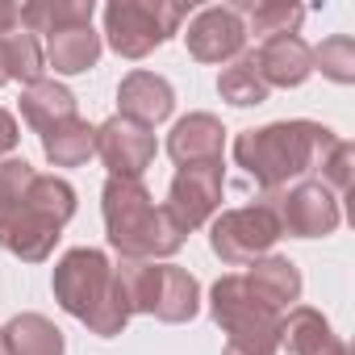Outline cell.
<instances>
[{
  "instance_id": "cell-10",
  "label": "cell",
  "mask_w": 355,
  "mask_h": 355,
  "mask_svg": "<svg viewBox=\"0 0 355 355\" xmlns=\"http://www.w3.org/2000/svg\"><path fill=\"white\" fill-rule=\"evenodd\" d=\"M155 134L125 117H109L96 130V155L117 180H142V171L155 163Z\"/></svg>"
},
{
  "instance_id": "cell-7",
  "label": "cell",
  "mask_w": 355,
  "mask_h": 355,
  "mask_svg": "<svg viewBox=\"0 0 355 355\" xmlns=\"http://www.w3.org/2000/svg\"><path fill=\"white\" fill-rule=\"evenodd\" d=\"M280 222L272 214V205H243V209H226L222 218H214L209 230V247L222 263L230 268H251L255 259H263L276 243H280Z\"/></svg>"
},
{
  "instance_id": "cell-24",
  "label": "cell",
  "mask_w": 355,
  "mask_h": 355,
  "mask_svg": "<svg viewBox=\"0 0 355 355\" xmlns=\"http://www.w3.org/2000/svg\"><path fill=\"white\" fill-rule=\"evenodd\" d=\"M234 13L243 17L247 34H263V38L297 34L301 21H305V9L301 5H284V0H239Z\"/></svg>"
},
{
  "instance_id": "cell-23",
  "label": "cell",
  "mask_w": 355,
  "mask_h": 355,
  "mask_svg": "<svg viewBox=\"0 0 355 355\" xmlns=\"http://www.w3.org/2000/svg\"><path fill=\"white\" fill-rule=\"evenodd\" d=\"M42 67H46V55H42L34 34L17 30L9 38H0V88H5L9 80H21L30 88V84L42 80Z\"/></svg>"
},
{
  "instance_id": "cell-30",
  "label": "cell",
  "mask_w": 355,
  "mask_h": 355,
  "mask_svg": "<svg viewBox=\"0 0 355 355\" xmlns=\"http://www.w3.org/2000/svg\"><path fill=\"white\" fill-rule=\"evenodd\" d=\"M222 355H243V351H230V347H226V351H222Z\"/></svg>"
},
{
  "instance_id": "cell-26",
  "label": "cell",
  "mask_w": 355,
  "mask_h": 355,
  "mask_svg": "<svg viewBox=\"0 0 355 355\" xmlns=\"http://www.w3.org/2000/svg\"><path fill=\"white\" fill-rule=\"evenodd\" d=\"M313 71H322V76L334 80V84H355V42H351L347 34L326 38V42L313 51Z\"/></svg>"
},
{
  "instance_id": "cell-19",
  "label": "cell",
  "mask_w": 355,
  "mask_h": 355,
  "mask_svg": "<svg viewBox=\"0 0 355 355\" xmlns=\"http://www.w3.org/2000/svg\"><path fill=\"white\" fill-rule=\"evenodd\" d=\"M0 338H5L9 355H63V330L42 318V313H17L9 326H0Z\"/></svg>"
},
{
  "instance_id": "cell-17",
  "label": "cell",
  "mask_w": 355,
  "mask_h": 355,
  "mask_svg": "<svg viewBox=\"0 0 355 355\" xmlns=\"http://www.w3.org/2000/svg\"><path fill=\"white\" fill-rule=\"evenodd\" d=\"M243 276H247V284H251L272 309H280V313L301 301V272H297V263L284 259V255H263V259H255Z\"/></svg>"
},
{
  "instance_id": "cell-18",
  "label": "cell",
  "mask_w": 355,
  "mask_h": 355,
  "mask_svg": "<svg viewBox=\"0 0 355 355\" xmlns=\"http://www.w3.org/2000/svg\"><path fill=\"white\" fill-rule=\"evenodd\" d=\"M46 63L59 71V76H80V71H92L96 59H101V34L92 26H76V30H59L46 38Z\"/></svg>"
},
{
  "instance_id": "cell-13",
  "label": "cell",
  "mask_w": 355,
  "mask_h": 355,
  "mask_svg": "<svg viewBox=\"0 0 355 355\" xmlns=\"http://www.w3.org/2000/svg\"><path fill=\"white\" fill-rule=\"evenodd\" d=\"M255 67L268 88H301L313 76V51L301 34H276L255 51Z\"/></svg>"
},
{
  "instance_id": "cell-25",
  "label": "cell",
  "mask_w": 355,
  "mask_h": 355,
  "mask_svg": "<svg viewBox=\"0 0 355 355\" xmlns=\"http://www.w3.org/2000/svg\"><path fill=\"white\" fill-rule=\"evenodd\" d=\"M218 92H222L226 105H234V109H251V105H263L272 88L263 84V76H259V67H255V55H239L230 67H222V76H218Z\"/></svg>"
},
{
  "instance_id": "cell-16",
  "label": "cell",
  "mask_w": 355,
  "mask_h": 355,
  "mask_svg": "<svg viewBox=\"0 0 355 355\" xmlns=\"http://www.w3.org/2000/svg\"><path fill=\"white\" fill-rule=\"evenodd\" d=\"M201 309V284L193 272L175 268V263H159V284H155V305H150V318L167 322V326H180V322H193Z\"/></svg>"
},
{
  "instance_id": "cell-27",
  "label": "cell",
  "mask_w": 355,
  "mask_h": 355,
  "mask_svg": "<svg viewBox=\"0 0 355 355\" xmlns=\"http://www.w3.org/2000/svg\"><path fill=\"white\" fill-rule=\"evenodd\" d=\"M351 167H355V146H351L347 138H334V142H330V150L318 159V167H313V171L322 175L318 184H326V189L338 197V193H347V189H351Z\"/></svg>"
},
{
  "instance_id": "cell-5",
  "label": "cell",
  "mask_w": 355,
  "mask_h": 355,
  "mask_svg": "<svg viewBox=\"0 0 355 355\" xmlns=\"http://www.w3.org/2000/svg\"><path fill=\"white\" fill-rule=\"evenodd\" d=\"M209 313L222 326L230 351H243V355H276L280 351V322H284V313L272 309L247 284L243 272L239 276H222L209 288Z\"/></svg>"
},
{
  "instance_id": "cell-11",
  "label": "cell",
  "mask_w": 355,
  "mask_h": 355,
  "mask_svg": "<svg viewBox=\"0 0 355 355\" xmlns=\"http://www.w3.org/2000/svg\"><path fill=\"white\" fill-rule=\"evenodd\" d=\"M184 42L197 63H230L247 46V26L234 13V5H209L189 21Z\"/></svg>"
},
{
  "instance_id": "cell-8",
  "label": "cell",
  "mask_w": 355,
  "mask_h": 355,
  "mask_svg": "<svg viewBox=\"0 0 355 355\" xmlns=\"http://www.w3.org/2000/svg\"><path fill=\"white\" fill-rule=\"evenodd\" d=\"M263 205H272V214L280 222V234H293V239H326L343 222L338 197L318 180H301L293 189L268 193Z\"/></svg>"
},
{
  "instance_id": "cell-28",
  "label": "cell",
  "mask_w": 355,
  "mask_h": 355,
  "mask_svg": "<svg viewBox=\"0 0 355 355\" xmlns=\"http://www.w3.org/2000/svg\"><path fill=\"white\" fill-rule=\"evenodd\" d=\"M21 142V134H17V117L5 109V105H0V159H5V155H13V146Z\"/></svg>"
},
{
  "instance_id": "cell-14",
  "label": "cell",
  "mask_w": 355,
  "mask_h": 355,
  "mask_svg": "<svg viewBox=\"0 0 355 355\" xmlns=\"http://www.w3.org/2000/svg\"><path fill=\"white\" fill-rule=\"evenodd\" d=\"M222 142H226V130L214 113H189L171 125L167 134V155L175 163H214L222 159Z\"/></svg>"
},
{
  "instance_id": "cell-20",
  "label": "cell",
  "mask_w": 355,
  "mask_h": 355,
  "mask_svg": "<svg viewBox=\"0 0 355 355\" xmlns=\"http://www.w3.org/2000/svg\"><path fill=\"white\" fill-rule=\"evenodd\" d=\"M21 117L38 134H46V130L76 117V96H71V88H63L55 80H38V84L21 88Z\"/></svg>"
},
{
  "instance_id": "cell-9",
  "label": "cell",
  "mask_w": 355,
  "mask_h": 355,
  "mask_svg": "<svg viewBox=\"0 0 355 355\" xmlns=\"http://www.w3.org/2000/svg\"><path fill=\"white\" fill-rule=\"evenodd\" d=\"M222 189H226V175H222V159L214 163H184L180 171L171 175V189H167V218L180 226L184 234L205 226L218 205H222Z\"/></svg>"
},
{
  "instance_id": "cell-22",
  "label": "cell",
  "mask_w": 355,
  "mask_h": 355,
  "mask_svg": "<svg viewBox=\"0 0 355 355\" xmlns=\"http://www.w3.org/2000/svg\"><path fill=\"white\" fill-rule=\"evenodd\" d=\"M92 150H96V130L84 117H71V121L42 134V155L55 167H80V163H88Z\"/></svg>"
},
{
  "instance_id": "cell-29",
  "label": "cell",
  "mask_w": 355,
  "mask_h": 355,
  "mask_svg": "<svg viewBox=\"0 0 355 355\" xmlns=\"http://www.w3.org/2000/svg\"><path fill=\"white\" fill-rule=\"evenodd\" d=\"M21 30V5H13V0H0V38H9Z\"/></svg>"
},
{
  "instance_id": "cell-2",
  "label": "cell",
  "mask_w": 355,
  "mask_h": 355,
  "mask_svg": "<svg viewBox=\"0 0 355 355\" xmlns=\"http://www.w3.org/2000/svg\"><path fill=\"white\" fill-rule=\"evenodd\" d=\"M101 214H105V239L121 259H167L184 247V230L167 218L163 205L142 189V180H117L109 175L101 189Z\"/></svg>"
},
{
  "instance_id": "cell-4",
  "label": "cell",
  "mask_w": 355,
  "mask_h": 355,
  "mask_svg": "<svg viewBox=\"0 0 355 355\" xmlns=\"http://www.w3.org/2000/svg\"><path fill=\"white\" fill-rule=\"evenodd\" d=\"M71 218H76V189L63 175H34L21 209L0 230V247L17 255L21 263H42L55 251V243Z\"/></svg>"
},
{
  "instance_id": "cell-15",
  "label": "cell",
  "mask_w": 355,
  "mask_h": 355,
  "mask_svg": "<svg viewBox=\"0 0 355 355\" xmlns=\"http://www.w3.org/2000/svg\"><path fill=\"white\" fill-rule=\"evenodd\" d=\"M280 347H288L293 355H351L347 343L334 334V326L309 309V305H293L280 322Z\"/></svg>"
},
{
  "instance_id": "cell-3",
  "label": "cell",
  "mask_w": 355,
  "mask_h": 355,
  "mask_svg": "<svg viewBox=\"0 0 355 355\" xmlns=\"http://www.w3.org/2000/svg\"><path fill=\"white\" fill-rule=\"evenodd\" d=\"M51 288H55V301L80 318L92 334L101 338H113L125 330V322L134 318L125 297H121V284L113 276V263L105 251L96 247H76L67 251L59 263H55V276H51Z\"/></svg>"
},
{
  "instance_id": "cell-12",
  "label": "cell",
  "mask_w": 355,
  "mask_h": 355,
  "mask_svg": "<svg viewBox=\"0 0 355 355\" xmlns=\"http://www.w3.org/2000/svg\"><path fill=\"white\" fill-rule=\"evenodd\" d=\"M117 109H121L117 117H125V121L150 130V125H159V121L171 117L175 92H171V84H167L163 76H155V71H130V76L117 84Z\"/></svg>"
},
{
  "instance_id": "cell-21",
  "label": "cell",
  "mask_w": 355,
  "mask_h": 355,
  "mask_svg": "<svg viewBox=\"0 0 355 355\" xmlns=\"http://www.w3.org/2000/svg\"><path fill=\"white\" fill-rule=\"evenodd\" d=\"M96 5L92 0H34L21 5V30L26 34H59V30H76V26H92Z\"/></svg>"
},
{
  "instance_id": "cell-1",
  "label": "cell",
  "mask_w": 355,
  "mask_h": 355,
  "mask_svg": "<svg viewBox=\"0 0 355 355\" xmlns=\"http://www.w3.org/2000/svg\"><path fill=\"white\" fill-rule=\"evenodd\" d=\"M338 134L322 121H272L259 130H243L234 138V163L251 175V180L268 193L293 189L318 167V159L330 150Z\"/></svg>"
},
{
  "instance_id": "cell-6",
  "label": "cell",
  "mask_w": 355,
  "mask_h": 355,
  "mask_svg": "<svg viewBox=\"0 0 355 355\" xmlns=\"http://www.w3.org/2000/svg\"><path fill=\"white\" fill-rule=\"evenodd\" d=\"M184 17H189V9L171 5V0H109L105 38L121 59H146L171 34H180Z\"/></svg>"
}]
</instances>
